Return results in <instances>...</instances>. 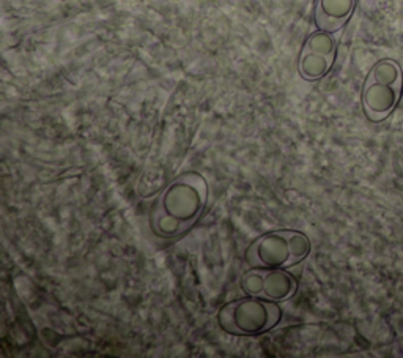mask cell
I'll use <instances>...</instances> for the list:
<instances>
[{"label": "cell", "mask_w": 403, "mask_h": 358, "mask_svg": "<svg viewBox=\"0 0 403 358\" xmlns=\"http://www.w3.org/2000/svg\"><path fill=\"white\" fill-rule=\"evenodd\" d=\"M208 182L197 172H184L157 194L151 208V231L161 238L188 232L208 204Z\"/></svg>", "instance_id": "1"}, {"label": "cell", "mask_w": 403, "mask_h": 358, "mask_svg": "<svg viewBox=\"0 0 403 358\" xmlns=\"http://www.w3.org/2000/svg\"><path fill=\"white\" fill-rule=\"evenodd\" d=\"M282 319L277 303L246 295L232 300L218 311V324L233 336H258L271 332Z\"/></svg>", "instance_id": "2"}, {"label": "cell", "mask_w": 403, "mask_h": 358, "mask_svg": "<svg viewBox=\"0 0 403 358\" xmlns=\"http://www.w3.org/2000/svg\"><path fill=\"white\" fill-rule=\"evenodd\" d=\"M310 253L309 237L295 229L271 231L257 237L246 249L251 267L289 268L302 262Z\"/></svg>", "instance_id": "3"}, {"label": "cell", "mask_w": 403, "mask_h": 358, "mask_svg": "<svg viewBox=\"0 0 403 358\" xmlns=\"http://www.w3.org/2000/svg\"><path fill=\"white\" fill-rule=\"evenodd\" d=\"M403 92V71L392 59L378 60L362 85V109L370 122H383L394 112Z\"/></svg>", "instance_id": "4"}, {"label": "cell", "mask_w": 403, "mask_h": 358, "mask_svg": "<svg viewBox=\"0 0 403 358\" xmlns=\"http://www.w3.org/2000/svg\"><path fill=\"white\" fill-rule=\"evenodd\" d=\"M241 291L251 297L282 303L296 294L298 281L285 268L251 267L241 278Z\"/></svg>", "instance_id": "5"}, {"label": "cell", "mask_w": 403, "mask_h": 358, "mask_svg": "<svg viewBox=\"0 0 403 358\" xmlns=\"http://www.w3.org/2000/svg\"><path fill=\"white\" fill-rule=\"evenodd\" d=\"M336 40L333 33L316 30L302 45L298 59V73L306 81H318L325 78L336 62Z\"/></svg>", "instance_id": "6"}, {"label": "cell", "mask_w": 403, "mask_h": 358, "mask_svg": "<svg viewBox=\"0 0 403 358\" xmlns=\"http://www.w3.org/2000/svg\"><path fill=\"white\" fill-rule=\"evenodd\" d=\"M356 7V0H318L315 7V24L320 30L334 33L347 24Z\"/></svg>", "instance_id": "7"}]
</instances>
